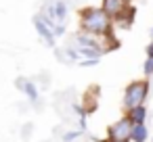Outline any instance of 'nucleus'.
<instances>
[{"instance_id":"f3484780","label":"nucleus","mask_w":153,"mask_h":142,"mask_svg":"<svg viewBox=\"0 0 153 142\" xmlns=\"http://www.w3.org/2000/svg\"><path fill=\"white\" fill-rule=\"evenodd\" d=\"M151 142H153V138H151Z\"/></svg>"},{"instance_id":"dca6fc26","label":"nucleus","mask_w":153,"mask_h":142,"mask_svg":"<svg viewBox=\"0 0 153 142\" xmlns=\"http://www.w3.org/2000/svg\"><path fill=\"white\" fill-rule=\"evenodd\" d=\"M151 42H153V29H151Z\"/></svg>"},{"instance_id":"423d86ee","label":"nucleus","mask_w":153,"mask_h":142,"mask_svg":"<svg viewBox=\"0 0 153 142\" xmlns=\"http://www.w3.org/2000/svg\"><path fill=\"white\" fill-rule=\"evenodd\" d=\"M34 29L38 32V36L42 38V42H44L48 48H55V44H57V36H55V32L44 23V19H42L40 15L34 17Z\"/></svg>"},{"instance_id":"f257e3e1","label":"nucleus","mask_w":153,"mask_h":142,"mask_svg":"<svg viewBox=\"0 0 153 142\" xmlns=\"http://www.w3.org/2000/svg\"><path fill=\"white\" fill-rule=\"evenodd\" d=\"M80 19V32L99 36V38H109L113 36V19L101 9V7H84L78 13Z\"/></svg>"},{"instance_id":"7ed1b4c3","label":"nucleus","mask_w":153,"mask_h":142,"mask_svg":"<svg viewBox=\"0 0 153 142\" xmlns=\"http://www.w3.org/2000/svg\"><path fill=\"white\" fill-rule=\"evenodd\" d=\"M132 127H134V123L124 115L122 119L113 121V123L107 127V140H109V142H130V138H132Z\"/></svg>"},{"instance_id":"4468645a","label":"nucleus","mask_w":153,"mask_h":142,"mask_svg":"<svg viewBox=\"0 0 153 142\" xmlns=\"http://www.w3.org/2000/svg\"><path fill=\"white\" fill-rule=\"evenodd\" d=\"M99 61H101V59H80L78 65H80V67H94V65H99Z\"/></svg>"},{"instance_id":"6e6552de","label":"nucleus","mask_w":153,"mask_h":142,"mask_svg":"<svg viewBox=\"0 0 153 142\" xmlns=\"http://www.w3.org/2000/svg\"><path fill=\"white\" fill-rule=\"evenodd\" d=\"M53 9H55V21H57L59 25H65L67 15H69L67 2H65V0H53Z\"/></svg>"},{"instance_id":"f03ea898","label":"nucleus","mask_w":153,"mask_h":142,"mask_svg":"<svg viewBox=\"0 0 153 142\" xmlns=\"http://www.w3.org/2000/svg\"><path fill=\"white\" fill-rule=\"evenodd\" d=\"M149 92H151V82L147 77L143 79H134L126 86L124 90V98H122V107L124 111H130L138 104H145L147 98H149Z\"/></svg>"},{"instance_id":"a211bd4d","label":"nucleus","mask_w":153,"mask_h":142,"mask_svg":"<svg viewBox=\"0 0 153 142\" xmlns=\"http://www.w3.org/2000/svg\"><path fill=\"white\" fill-rule=\"evenodd\" d=\"M105 142H109V140H105Z\"/></svg>"},{"instance_id":"1a4fd4ad","label":"nucleus","mask_w":153,"mask_h":142,"mask_svg":"<svg viewBox=\"0 0 153 142\" xmlns=\"http://www.w3.org/2000/svg\"><path fill=\"white\" fill-rule=\"evenodd\" d=\"M147 107L145 104H138V107H134V109H130V111H126V117L136 125V123H147Z\"/></svg>"},{"instance_id":"9d476101","label":"nucleus","mask_w":153,"mask_h":142,"mask_svg":"<svg viewBox=\"0 0 153 142\" xmlns=\"http://www.w3.org/2000/svg\"><path fill=\"white\" fill-rule=\"evenodd\" d=\"M147 140H149V127H147V123H136L132 127L130 142H147Z\"/></svg>"},{"instance_id":"ddd939ff","label":"nucleus","mask_w":153,"mask_h":142,"mask_svg":"<svg viewBox=\"0 0 153 142\" xmlns=\"http://www.w3.org/2000/svg\"><path fill=\"white\" fill-rule=\"evenodd\" d=\"M82 136V129H74V132H65L61 138H63V142H74V140H78Z\"/></svg>"},{"instance_id":"f8f14e48","label":"nucleus","mask_w":153,"mask_h":142,"mask_svg":"<svg viewBox=\"0 0 153 142\" xmlns=\"http://www.w3.org/2000/svg\"><path fill=\"white\" fill-rule=\"evenodd\" d=\"M143 73H145V77H147V79H149V77H153V57H147V59H145Z\"/></svg>"},{"instance_id":"9b49d317","label":"nucleus","mask_w":153,"mask_h":142,"mask_svg":"<svg viewBox=\"0 0 153 142\" xmlns=\"http://www.w3.org/2000/svg\"><path fill=\"white\" fill-rule=\"evenodd\" d=\"M63 57H65L67 61H71V63H78V61H80V52H78V48H71V46H67V48L63 50Z\"/></svg>"},{"instance_id":"0eeeda50","label":"nucleus","mask_w":153,"mask_h":142,"mask_svg":"<svg viewBox=\"0 0 153 142\" xmlns=\"http://www.w3.org/2000/svg\"><path fill=\"white\" fill-rule=\"evenodd\" d=\"M17 88L25 92V96L30 98V102H36V100H38V86H36L32 79L19 77V79H17Z\"/></svg>"},{"instance_id":"20e7f679","label":"nucleus","mask_w":153,"mask_h":142,"mask_svg":"<svg viewBox=\"0 0 153 142\" xmlns=\"http://www.w3.org/2000/svg\"><path fill=\"white\" fill-rule=\"evenodd\" d=\"M74 44L78 48H97V50L109 52L107 44H105V38H99V36H92V34H86V32H78L74 36Z\"/></svg>"},{"instance_id":"2eb2a0df","label":"nucleus","mask_w":153,"mask_h":142,"mask_svg":"<svg viewBox=\"0 0 153 142\" xmlns=\"http://www.w3.org/2000/svg\"><path fill=\"white\" fill-rule=\"evenodd\" d=\"M145 52H147V57H153V42H149V44H147Z\"/></svg>"},{"instance_id":"39448f33","label":"nucleus","mask_w":153,"mask_h":142,"mask_svg":"<svg viewBox=\"0 0 153 142\" xmlns=\"http://www.w3.org/2000/svg\"><path fill=\"white\" fill-rule=\"evenodd\" d=\"M130 7H132L130 0H101V9L113 19V23H115Z\"/></svg>"}]
</instances>
